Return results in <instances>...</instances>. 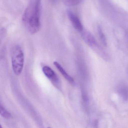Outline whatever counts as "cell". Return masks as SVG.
I'll return each instance as SVG.
<instances>
[{"label": "cell", "instance_id": "6da1fadb", "mask_svg": "<svg viewBox=\"0 0 128 128\" xmlns=\"http://www.w3.org/2000/svg\"><path fill=\"white\" fill-rule=\"evenodd\" d=\"M41 0H33L26 8L22 20L27 30L34 34L40 28Z\"/></svg>", "mask_w": 128, "mask_h": 128}, {"label": "cell", "instance_id": "7a4b0ae2", "mask_svg": "<svg viewBox=\"0 0 128 128\" xmlns=\"http://www.w3.org/2000/svg\"><path fill=\"white\" fill-rule=\"evenodd\" d=\"M11 62L12 68L14 74L19 75L23 70L24 64V56L20 46H15L12 52Z\"/></svg>", "mask_w": 128, "mask_h": 128}, {"label": "cell", "instance_id": "3957f363", "mask_svg": "<svg viewBox=\"0 0 128 128\" xmlns=\"http://www.w3.org/2000/svg\"><path fill=\"white\" fill-rule=\"evenodd\" d=\"M42 71L46 76L52 83L58 88L61 87L60 81L56 72L49 66H44L42 68Z\"/></svg>", "mask_w": 128, "mask_h": 128}, {"label": "cell", "instance_id": "277c9868", "mask_svg": "<svg viewBox=\"0 0 128 128\" xmlns=\"http://www.w3.org/2000/svg\"><path fill=\"white\" fill-rule=\"evenodd\" d=\"M67 14L74 28L78 31L82 32L84 30L83 27L79 18L70 10L67 11Z\"/></svg>", "mask_w": 128, "mask_h": 128}, {"label": "cell", "instance_id": "5b68a950", "mask_svg": "<svg viewBox=\"0 0 128 128\" xmlns=\"http://www.w3.org/2000/svg\"><path fill=\"white\" fill-rule=\"evenodd\" d=\"M82 38L86 43L92 47L98 48V44L95 38L92 34L87 30H83L81 32Z\"/></svg>", "mask_w": 128, "mask_h": 128}, {"label": "cell", "instance_id": "8992f818", "mask_svg": "<svg viewBox=\"0 0 128 128\" xmlns=\"http://www.w3.org/2000/svg\"><path fill=\"white\" fill-rule=\"evenodd\" d=\"M54 64L57 68V69L60 72L63 76L65 78L66 80H67L71 84H74V79L66 72L65 70L64 69V68L60 64L57 62H54Z\"/></svg>", "mask_w": 128, "mask_h": 128}, {"label": "cell", "instance_id": "52a82bcc", "mask_svg": "<svg viewBox=\"0 0 128 128\" xmlns=\"http://www.w3.org/2000/svg\"><path fill=\"white\" fill-rule=\"evenodd\" d=\"M98 36H99L101 42L104 46H106L107 45L106 38L105 34H104L102 29L100 26H99L98 27Z\"/></svg>", "mask_w": 128, "mask_h": 128}, {"label": "cell", "instance_id": "ba28073f", "mask_svg": "<svg viewBox=\"0 0 128 128\" xmlns=\"http://www.w3.org/2000/svg\"><path fill=\"white\" fill-rule=\"evenodd\" d=\"M0 115L4 118L9 119L11 117L10 114L0 103Z\"/></svg>", "mask_w": 128, "mask_h": 128}, {"label": "cell", "instance_id": "9c48e42d", "mask_svg": "<svg viewBox=\"0 0 128 128\" xmlns=\"http://www.w3.org/2000/svg\"><path fill=\"white\" fill-rule=\"evenodd\" d=\"M66 5L68 6H74L78 5L82 2L83 0H63Z\"/></svg>", "mask_w": 128, "mask_h": 128}, {"label": "cell", "instance_id": "30bf717a", "mask_svg": "<svg viewBox=\"0 0 128 128\" xmlns=\"http://www.w3.org/2000/svg\"><path fill=\"white\" fill-rule=\"evenodd\" d=\"M119 92L122 96L126 99L128 98V87L127 86H123L119 88Z\"/></svg>", "mask_w": 128, "mask_h": 128}, {"label": "cell", "instance_id": "8fae6325", "mask_svg": "<svg viewBox=\"0 0 128 128\" xmlns=\"http://www.w3.org/2000/svg\"><path fill=\"white\" fill-rule=\"evenodd\" d=\"M0 128H2V127L1 125L0 124Z\"/></svg>", "mask_w": 128, "mask_h": 128}, {"label": "cell", "instance_id": "7c38bea8", "mask_svg": "<svg viewBox=\"0 0 128 128\" xmlns=\"http://www.w3.org/2000/svg\"></svg>", "mask_w": 128, "mask_h": 128}]
</instances>
